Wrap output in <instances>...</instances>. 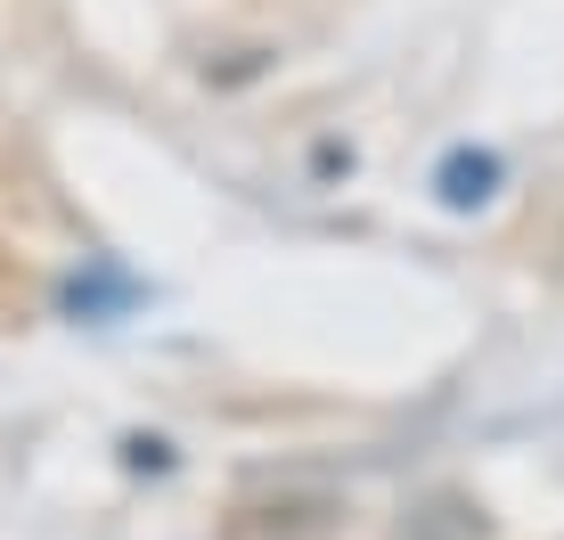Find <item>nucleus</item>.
I'll list each match as a JSON object with an SVG mask.
<instances>
[{
  "label": "nucleus",
  "mask_w": 564,
  "mask_h": 540,
  "mask_svg": "<svg viewBox=\"0 0 564 540\" xmlns=\"http://www.w3.org/2000/svg\"><path fill=\"white\" fill-rule=\"evenodd\" d=\"M491 188H499V156H466L458 148V156L442 164V205H482Z\"/></svg>",
  "instance_id": "nucleus-1"
}]
</instances>
